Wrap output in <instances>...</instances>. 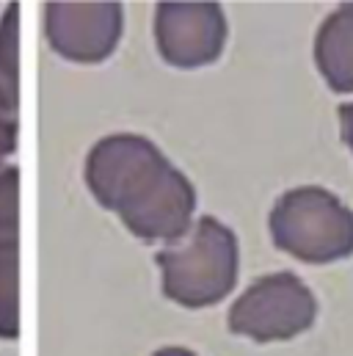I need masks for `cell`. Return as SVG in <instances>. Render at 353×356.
Segmentation results:
<instances>
[{
  "label": "cell",
  "mask_w": 353,
  "mask_h": 356,
  "mask_svg": "<svg viewBox=\"0 0 353 356\" xmlns=\"http://www.w3.org/2000/svg\"><path fill=\"white\" fill-rule=\"evenodd\" d=\"M270 224L276 243L306 263H331L353 252V213L323 188L290 191Z\"/></svg>",
  "instance_id": "cell-1"
},
{
  "label": "cell",
  "mask_w": 353,
  "mask_h": 356,
  "mask_svg": "<svg viewBox=\"0 0 353 356\" xmlns=\"http://www.w3.org/2000/svg\"><path fill=\"white\" fill-rule=\"evenodd\" d=\"M315 321V298L306 284L295 276H270L263 279L257 287L235 309V329L249 332L257 340H287Z\"/></svg>",
  "instance_id": "cell-2"
},
{
  "label": "cell",
  "mask_w": 353,
  "mask_h": 356,
  "mask_svg": "<svg viewBox=\"0 0 353 356\" xmlns=\"http://www.w3.org/2000/svg\"><path fill=\"white\" fill-rule=\"evenodd\" d=\"M315 58L334 91H353V3L337 8L320 28Z\"/></svg>",
  "instance_id": "cell-3"
},
{
  "label": "cell",
  "mask_w": 353,
  "mask_h": 356,
  "mask_svg": "<svg viewBox=\"0 0 353 356\" xmlns=\"http://www.w3.org/2000/svg\"><path fill=\"white\" fill-rule=\"evenodd\" d=\"M340 124H343V138L348 141V147L353 149V102L340 108Z\"/></svg>",
  "instance_id": "cell-4"
}]
</instances>
